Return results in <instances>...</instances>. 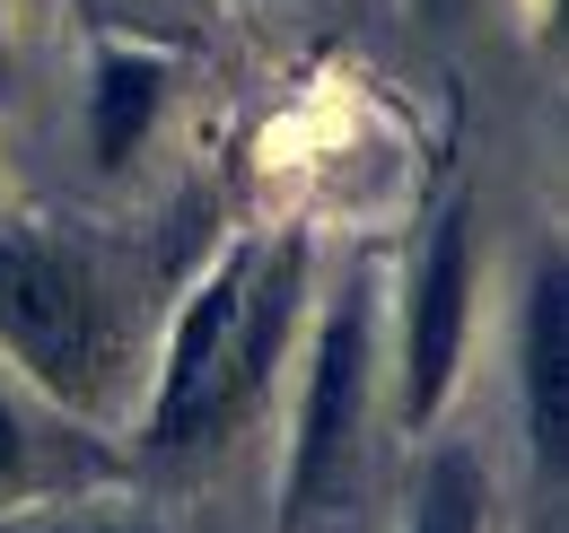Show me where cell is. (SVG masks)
Listing matches in <instances>:
<instances>
[{"instance_id": "obj_10", "label": "cell", "mask_w": 569, "mask_h": 533, "mask_svg": "<svg viewBox=\"0 0 569 533\" xmlns=\"http://www.w3.org/2000/svg\"><path fill=\"white\" fill-rule=\"evenodd\" d=\"M421 9H465V0H421Z\"/></svg>"}, {"instance_id": "obj_3", "label": "cell", "mask_w": 569, "mask_h": 533, "mask_svg": "<svg viewBox=\"0 0 569 533\" xmlns=\"http://www.w3.org/2000/svg\"><path fill=\"white\" fill-rule=\"evenodd\" d=\"M473 324H482V237H473V201L456 193L429 219L421 254L403 271V333H395V420L429 438L465 376H473Z\"/></svg>"}, {"instance_id": "obj_7", "label": "cell", "mask_w": 569, "mask_h": 533, "mask_svg": "<svg viewBox=\"0 0 569 533\" xmlns=\"http://www.w3.org/2000/svg\"><path fill=\"white\" fill-rule=\"evenodd\" d=\"M0 533H176V525H149V516L106 507V499H44V507H9Z\"/></svg>"}, {"instance_id": "obj_5", "label": "cell", "mask_w": 569, "mask_h": 533, "mask_svg": "<svg viewBox=\"0 0 569 533\" xmlns=\"http://www.w3.org/2000/svg\"><path fill=\"white\" fill-rule=\"evenodd\" d=\"M167 88H176L167 53H149V44H97V62H88V158L106 175H123L141 158V140L167 114Z\"/></svg>"}, {"instance_id": "obj_6", "label": "cell", "mask_w": 569, "mask_h": 533, "mask_svg": "<svg viewBox=\"0 0 569 533\" xmlns=\"http://www.w3.org/2000/svg\"><path fill=\"white\" fill-rule=\"evenodd\" d=\"M403 533H491V464L473 446H429Z\"/></svg>"}, {"instance_id": "obj_1", "label": "cell", "mask_w": 569, "mask_h": 533, "mask_svg": "<svg viewBox=\"0 0 569 533\" xmlns=\"http://www.w3.org/2000/svg\"><path fill=\"white\" fill-rule=\"evenodd\" d=\"M0 376L36 385V402L71 420H106L123 385V324L106 271L36 219H0Z\"/></svg>"}, {"instance_id": "obj_2", "label": "cell", "mask_w": 569, "mask_h": 533, "mask_svg": "<svg viewBox=\"0 0 569 533\" xmlns=\"http://www.w3.org/2000/svg\"><path fill=\"white\" fill-rule=\"evenodd\" d=\"M298 385H289V438H281V533H307L325 516L333 481L351 464V438L368 420V394H377V289L368 271H351L298 333Z\"/></svg>"}, {"instance_id": "obj_8", "label": "cell", "mask_w": 569, "mask_h": 533, "mask_svg": "<svg viewBox=\"0 0 569 533\" xmlns=\"http://www.w3.org/2000/svg\"><path fill=\"white\" fill-rule=\"evenodd\" d=\"M27 464H36V429H27V402H18V385L0 376V481H27Z\"/></svg>"}, {"instance_id": "obj_9", "label": "cell", "mask_w": 569, "mask_h": 533, "mask_svg": "<svg viewBox=\"0 0 569 533\" xmlns=\"http://www.w3.org/2000/svg\"><path fill=\"white\" fill-rule=\"evenodd\" d=\"M0 88H9V0H0Z\"/></svg>"}, {"instance_id": "obj_4", "label": "cell", "mask_w": 569, "mask_h": 533, "mask_svg": "<svg viewBox=\"0 0 569 533\" xmlns=\"http://www.w3.org/2000/svg\"><path fill=\"white\" fill-rule=\"evenodd\" d=\"M517 411H526V446L543 481L569 464V254L561 237L535 245V280L517 306Z\"/></svg>"}]
</instances>
